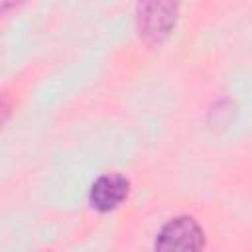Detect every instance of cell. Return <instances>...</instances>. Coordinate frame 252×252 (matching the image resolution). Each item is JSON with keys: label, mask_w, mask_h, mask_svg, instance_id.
Wrapping results in <instances>:
<instances>
[{"label": "cell", "mask_w": 252, "mask_h": 252, "mask_svg": "<svg viewBox=\"0 0 252 252\" xmlns=\"http://www.w3.org/2000/svg\"><path fill=\"white\" fill-rule=\"evenodd\" d=\"M14 112V100L8 93H0V128L10 120Z\"/></svg>", "instance_id": "obj_4"}, {"label": "cell", "mask_w": 252, "mask_h": 252, "mask_svg": "<svg viewBox=\"0 0 252 252\" xmlns=\"http://www.w3.org/2000/svg\"><path fill=\"white\" fill-rule=\"evenodd\" d=\"M205 246V230L191 215H177L161 224L154 236V250H201Z\"/></svg>", "instance_id": "obj_2"}, {"label": "cell", "mask_w": 252, "mask_h": 252, "mask_svg": "<svg viewBox=\"0 0 252 252\" xmlns=\"http://www.w3.org/2000/svg\"><path fill=\"white\" fill-rule=\"evenodd\" d=\"M130 193V181L122 173H102L98 175L89 189V205L96 213H112L116 211Z\"/></svg>", "instance_id": "obj_3"}, {"label": "cell", "mask_w": 252, "mask_h": 252, "mask_svg": "<svg viewBox=\"0 0 252 252\" xmlns=\"http://www.w3.org/2000/svg\"><path fill=\"white\" fill-rule=\"evenodd\" d=\"M22 4H26V0H0V20H2L6 14L18 10Z\"/></svg>", "instance_id": "obj_5"}, {"label": "cell", "mask_w": 252, "mask_h": 252, "mask_svg": "<svg viewBox=\"0 0 252 252\" xmlns=\"http://www.w3.org/2000/svg\"><path fill=\"white\" fill-rule=\"evenodd\" d=\"M179 0H136V32L148 47L169 39L177 26Z\"/></svg>", "instance_id": "obj_1"}]
</instances>
